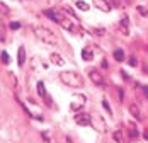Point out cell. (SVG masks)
Segmentation results:
<instances>
[{
  "label": "cell",
  "instance_id": "obj_1",
  "mask_svg": "<svg viewBox=\"0 0 148 143\" xmlns=\"http://www.w3.org/2000/svg\"><path fill=\"white\" fill-rule=\"evenodd\" d=\"M32 32H34V36H36L39 41H43V43L58 44V36H56L51 29L43 28V26H34V28H32Z\"/></svg>",
  "mask_w": 148,
  "mask_h": 143
},
{
  "label": "cell",
  "instance_id": "obj_2",
  "mask_svg": "<svg viewBox=\"0 0 148 143\" xmlns=\"http://www.w3.org/2000/svg\"><path fill=\"white\" fill-rule=\"evenodd\" d=\"M60 80L68 87H82L84 85V78L77 73V72L72 70H65L60 73Z\"/></svg>",
  "mask_w": 148,
  "mask_h": 143
},
{
  "label": "cell",
  "instance_id": "obj_3",
  "mask_svg": "<svg viewBox=\"0 0 148 143\" xmlns=\"http://www.w3.org/2000/svg\"><path fill=\"white\" fill-rule=\"evenodd\" d=\"M60 26L65 29V31H68V32H75V34H80V32H82V29H80V26H78V22H72L70 19H65Z\"/></svg>",
  "mask_w": 148,
  "mask_h": 143
},
{
  "label": "cell",
  "instance_id": "obj_4",
  "mask_svg": "<svg viewBox=\"0 0 148 143\" xmlns=\"http://www.w3.org/2000/svg\"><path fill=\"white\" fill-rule=\"evenodd\" d=\"M75 123L78 126H89V124H92V116L87 113H78L75 116Z\"/></svg>",
  "mask_w": 148,
  "mask_h": 143
},
{
  "label": "cell",
  "instance_id": "obj_5",
  "mask_svg": "<svg viewBox=\"0 0 148 143\" xmlns=\"http://www.w3.org/2000/svg\"><path fill=\"white\" fill-rule=\"evenodd\" d=\"M45 15H46V17H49L51 21H55L56 24H61V22L66 19V17L61 14V12H58V10H53V9H51V10H49V9H46V10H45Z\"/></svg>",
  "mask_w": 148,
  "mask_h": 143
},
{
  "label": "cell",
  "instance_id": "obj_6",
  "mask_svg": "<svg viewBox=\"0 0 148 143\" xmlns=\"http://www.w3.org/2000/svg\"><path fill=\"white\" fill-rule=\"evenodd\" d=\"M89 77H90V80H92V84H95V85H99V87H102L106 84V80H104V77L101 75V72H97V70H90Z\"/></svg>",
  "mask_w": 148,
  "mask_h": 143
},
{
  "label": "cell",
  "instance_id": "obj_7",
  "mask_svg": "<svg viewBox=\"0 0 148 143\" xmlns=\"http://www.w3.org/2000/svg\"><path fill=\"white\" fill-rule=\"evenodd\" d=\"M92 126L97 129V131H101V133H104L106 128H107L106 123H104V119L101 118V116H94V118H92Z\"/></svg>",
  "mask_w": 148,
  "mask_h": 143
},
{
  "label": "cell",
  "instance_id": "obj_8",
  "mask_svg": "<svg viewBox=\"0 0 148 143\" xmlns=\"http://www.w3.org/2000/svg\"><path fill=\"white\" fill-rule=\"evenodd\" d=\"M119 31L124 34V36H130V19L124 15L123 19H121V22H119Z\"/></svg>",
  "mask_w": 148,
  "mask_h": 143
},
{
  "label": "cell",
  "instance_id": "obj_9",
  "mask_svg": "<svg viewBox=\"0 0 148 143\" xmlns=\"http://www.w3.org/2000/svg\"><path fill=\"white\" fill-rule=\"evenodd\" d=\"M94 5L102 12H111V3L107 0H94Z\"/></svg>",
  "mask_w": 148,
  "mask_h": 143
},
{
  "label": "cell",
  "instance_id": "obj_10",
  "mask_svg": "<svg viewBox=\"0 0 148 143\" xmlns=\"http://www.w3.org/2000/svg\"><path fill=\"white\" fill-rule=\"evenodd\" d=\"M49 60H51V63L56 65V67H63V65H65V58L61 56L60 53H51V55H49Z\"/></svg>",
  "mask_w": 148,
  "mask_h": 143
},
{
  "label": "cell",
  "instance_id": "obj_11",
  "mask_svg": "<svg viewBox=\"0 0 148 143\" xmlns=\"http://www.w3.org/2000/svg\"><path fill=\"white\" fill-rule=\"evenodd\" d=\"M130 113H131V116H133L136 121H141L143 118H141V111H140V107H138V104H130Z\"/></svg>",
  "mask_w": 148,
  "mask_h": 143
},
{
  "label": "cell",
  "instance_id": "obj_12",
  "mask_svg": "<svg viewBox=\"0 0 148 143\" xmlns=\"http://www.w3.org/2000/svg\"><path fill=\"white\" fill-rule=\"evenodd\" d=\"M24 63H26V50H24V46H21L17 51V65L24 67Z\"/></svg>",
  "mask_w": 148,
  "mask_h": 143
},
{
  "label": "cell",
  "instance_id": "obj_13",
  "mask_svg": "<svg viewBox=\"0 0 148 143\" xmlns=\"http://www.w3.org/2000/svg\"><path fill=\"white\" fill-rule=\"evenodd\" d=\"M82 58H84L85 61H90V60L94 58V51H92L90 48H84V50H82Z\"/></svg>",
  "mask_w": 148,
  "mask_h": 143
},
{
  "label": "cell",
  "instance_id": "obj_14",
  "mask_svg": "<svg viewBox=\"0 0 148 143\" xmlns=\"http://www.w3.org/2000/svg\"><path fill=\"white\" fill-rule=\"evenodd\" d=\"M112 138H114V142H118V143H124V135H123L121 129H116L112 133Z\"/></svg>",
  "mask_w": 148,
  "mask_h": 143
},
{
  "label": "cell",
  "instance_id": "obj_15",
  "mask_svg": "<svg viewBox=\"0 0 148 143\" xmlns=\"http://www.w3.org/2000/svg\"><path fill=\"white\" fill-rule=\"evenodd\" d=\"M75 5H77V9H80V10H84V12H87V10L90 9V5L87 3V2H84V0H77Z\"/></svg>",
  "mask_w": 148,
  "mask_h": 143
},
{
  "label": "cell",
  "instance_id": "obj_16",
  "mask_svg": "<svg viewBox=\"0 0 148 143\" xmlns=\"http://www.w3.org/2000/svg\"><path fill=\"white\" fill-rule=\"evenodd\" d=\"M112 55H114V60H116V61H123V60H124V51H123V50H114Z\"/></svg>",
  "mask_w": 148,
  "mask_h": 143
},
{
  "label": "cell",
  "instance_id": "obj_17",
  "mask_svg": "<svg viewBox=\"0 0 148 143\" xmlns=\"http://www.w3.org/2000/svg\"><path fill=\"white\" fill-rule=\"evenodd\" d=\"M90 32L95 34V36H99V38H101V36H106V29H102V28H92Z\"/></svg>",
  "mask_w": 148,
  "mask_h": 143
},
{
  "label": "cell",
  "instance_id": "obj_18",
  "mask_svg": "<svg viewBox=\"0 0 148 143\" xmlns=\"http://www.w3.org/2000/svg\"><path fill=\"white\" fill-rule=\"evenodd\" d=\"M36 89H38V94H39L41 97H45V99H46V90H45V84H43V82H38V85H36Z\"/></svg>",
  "mask_w": 148,
  "mask_h": 143
},
{
  "label": "cell",
  "instance_id": "obj_19",
  "mask_svg": "<svg viewBox=\"0 0 148 143\" xmlns=\"http://www.w3.org/2000/svg\"><path fill=\"white\" fill-rule=\"evenodd\" d=\"M0 14L2 15H10V9H9V5H5L3 2H0Z\"/></svg>",
  "mask_w": 148,
  "mask_h": 143
},
{
  "label": "cell",
  "instance_id": "obj_20",
  "mask_svg": "<svg viewBox=\"0 0 148 143\" xmlns=\"http://www.w3.org/2000/svg\"><path fill=\"white\" fill-rule=\"evenodd\" d=\"M7 77H9V82L12 84V89H14V90H17V77H15L14 73H9Z\"/></svg>",
  "mask_w": 148,
  "mask_h": 143
},
{
  "label": "cell",
  "instance_id": "obj_21",
  "mask_svg": "<svg viewBox=\"0 0 148 143\" xmlns=\"http://www.w3.org/2000/svg\"><path fill=\"white\" fill-rule=\"evenodd\" d=\"M0 58H2V61H3L5 65H7V63H10V58H9V53H7V51H2Z\"/></svg>",
  "mask_w": 148,
  "mask_h": 143
},
{
  "label": "cell",
  "instance_id": "obj_22",
  "mask_svg": "<svg viewBox=\"0 0 148 143\" xmlns=\"http://www.w3.org/2000/svg\"><path fill=\"white\" fill-rule=\"evenodd\" d=\"M102 107L106 109V111H107V113H109V116H112V109H111V106H109V102H107L106 99L102 100Z\"/></svg>",
  "mask_w": 148,
  "mask_h": 143
},
{
  "label": "cell",
  "instance_id": "obj_23",
  "mask_svg": "<svg viewBox=\"0 0 148 143\" xmlns=\"http://www.w3.org/2000/svg\"><path fill=\"white\" fill-rule=\"evenodd\" d=\"M136 10H138V12H140L141 15L148 17V9H145V7H141V5H140V7H136Z\"/></svg>",
  "mask_w": 148,
  "mask_h": 143
},
{
  "label": "cell",
  "instance_id": "obj_24",
  "mask_svg": "<svg viewBox=\"0 0 148 143\" xmlns=\"http://www.w3.org/2000/svg\"><path fill=\"white\" fill-rule=\"evenodd\" d=\"M128 65H130V67H138V60H136L134 56H131L130 60H128Z\"/></svg>",
  "mask_w": 148,
  "mask_h": 143
},
{
  "label": "cell",
  "instance_id": "obj_25",
  "mask_svg": "<svg viewBox=\"0 0 148 143\" xmlns=\"http://www.w3.org/2000/svg\"><path fill=\"white\" fill-rule=\"evenodd\" d=\"M0 41H5V29L0 24Z\"/></svg>",
  "mask_w": 148,
  "mask_h": 143
},
{
  "label": "cell",
  "instance_id": "obj_26",
  "mask_svg": "<svg viewBox=\"0 0 148 143\" xmlns=\"http://www.w3.org/2000/svg\"><path fill=\"white\" fill-rule=\"evenodd\" d=\"M130 136H131V138H138V129L131 128L130 129Z\"/></svg>",
  "mask_w": 148,
  "mask_h": 143
},
{
  "label": "cell",
  "instance_id": "obj_27",
  "mask_svg": "<svg viewBox=\"0 0 148 143\" xmlns=\"http://www.w3.org/2000/svg\"><path fill=\"white\" fill-rule=\"evenodd\" d=\"M21 28V22H10V29H19Z\"/></svg>",
  "mask_w": 148,
  "mask_h": 143
},
{
  "label": "cell",
  "instance_id": "obj_28",
  "mask_svg": "<svg viewBox=\"0 0 148 143\" xmlns=\"http://www.w3.org/2000/svg\"><path fill=\"white\" fill-rule=\"evenodd\" d=\"M109 67V63H107V60H102V68H107Z\"/></svg>",
  "mask_w": 148,
  "mask_h": 143
},
{
  "label": "cell",
  "instance_id": "obj_29",
  "mask_svg": "<svg viewBox=\"0 0 148 143\" xmlns=\"http://www.w3.org/2000/svg\"><path fill=\"white\" fill-rule=\"evenodd\" d=\"M143 136H145V138L148 140V131H145V133H143Z\"/></svg>",
  "mask_w": 148,
  "mask_h": 143
},
{
  "label": "cell",
  "instance_id": "obj_30",
  "mask_svg": "<svg viewBox=\"0 0 148 143\" xmlns=\"http://www.w3.org/2000/svg\"><path fill=\"white\" fill-rule=\"evenodd\" d=\"M145 96L148 97V89H145Z\"/></svg>",
  "mask_w": 148,
  "mask_h": 143
}]
</instances>
